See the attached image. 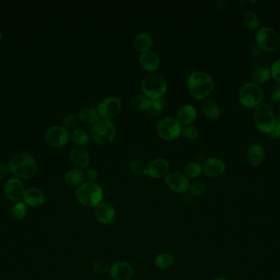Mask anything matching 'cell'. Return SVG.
Returning <instances> with one entry per match:
<instances>
[{"label":"cell","instance_id":"17","mask_svg":"<svg viewBox=\"0 0 280 280\" xmlns=\"http://www.w3.org/2000/svg\"><path fill=\"white\" fill-rule=\"evenodd\" d=\"M69 159L72 165L77 169L87 168L90 163V154L87 150L80 146H75L71 149L69 154Z\"/></svg>","mask_w":280,"mask_h":280},{"label":"cell","instance_id":"9","mask_svg":"<svg viewBox=\"0 0 280 280\" xmlns=\"http://www.w3.org/2000/svg\"><path fill=\"white\" fill-rule=\"evenodd\" d=\"M256 42L262 50L273 52L280 47V36L273 28L262 27L256 35Z\"/></svg>","mask_w":280,"mask_h":280},{"label":"cell","instance_id":"5","mask_svg":"<svg viewBox=\"0 0 280 280\" xmlns=\"http://www.w3.org/2000/svg\"><path fill=\"white\" fill-rule=\"evenodd\" d=\"M255 125L262 133H270L275 129L276 119L273 109L270 105L261 104L255 109L253 113Z\"/></svg>","mask_w":280,"mask_h":280},{"label":"cell","instance_id":"7","mask_svg":"<svg viewBox=\"0 0 280 280\" xmlns=\"http://www.w3.org/2000/svg\"><path fill=\"white\" fill-rule=\"evenodd\" d=\"M262 88L254 83L245 84L238 93V98L242 105L247 108H257L263 100Z\"/></svg>","mask_w":280,"mask_h":280},{"label":"cell","instance_id":"10","mask_svg":"<svg viewBox=\"0 0 280 280\" xmlns=\"http://www.w3.org/2000/svg\"><path fill=\"white\" fill-rule=\"evenodd\" d=\"M97 111L99 113V116L104 119H114L121 109V101L120 99L115 96L105 98L99 103Z\"/></svg>","mask_w":280,"mask_h":280},{"label":"cell","instance_id":"41","mask_svg":"<svg viewBox=\"0 0 280 280\" xmlns=\"http://www.w3.org/2000/svg\"><path fill=\"white\" fill-rule=\"evenodd\" d=\"M271 76L280 83V59L277 60L271 68Z\"/></svg>","mask_w":280,"mask_h":280},{"label":"cell","instance_id":"47","mask_svg":"<svg viewBox=\"0 0 280 280\" xmlns=\"http://www.w3.org/2000/svg\"><path fill=\"white\" fill-rule=\"evenodd\" d=\"M1 39H2V33H1V31H0V41H1Z\"/></svg>","mask_w":280,"mask_h":280},{"label":"cell","instance_id":"21","mask_svg":"<svg viewBox=\"0 0 280 280\" xmlns=\"http://www.w3.org/2000/svg\"><path fill=\"white\" fill-rule=\"evenodd\" d=\"M197 119V110L193 105H184L179 108L177 113L176 119L179 124L188 126L193 124Z\"/></svg>","mask_w":280,"mask_h":280},{"label":"cell","instance_id":"16","mask_svg":"<svg viewBox=\"0 0 280 280\" xmlns=\"http://www.w3.org/2000/svg\"><path fill=\"white\" fill-rule=\"evenodd\" d=\"M139 65L142 69L150 72H155L160 65V57L158 53L153 50H147L140 54Z\"/></svg>","mask_w":280,"mask_h":280},{"label":"cell","instance_id":"22","mask_svg":"<svg viewBox=\"0 0 280 280\" xmlns=\"http://www.w3.org/2000/svg\"><path fill=\"white\" fill-rule=\"evenodd\" d=\"M265 159V150L262 145L256 144L247 151V160L252 166H259Z\"/></svg>","mask_w":280,"mask_h":280},{"label":"cell","instance_id":"32","mask_svg":"<svg viewBox=\"0 0 280 280\" xmlns=\"http://www.w3.org/2000/svg\"><path fill=\"white\" fill-rule=\"evenodd\" d=\"M203 169L200 163L198 162H190L187 164L184 169V174L188 178H197L203 173Z\"/></svg>","mask_w":280,"mask_h":280},{"label":"cell","instance_id":"19","mask_svg":"<svg viewBox=\"0 0 280 280\" xmlns=\"http://www.w3.org/2000/svg\"><path fill=\"white\" fill-rule=\"evenodd\" d=\"M203 172L210 178H217L225 171V164L217 157L207 159L203 167Z\"/></svg>","mask_w":280,"mask_h":280},{"label":"cell","instance_id":"23","mask_svg":"<svg viewBox=\"0 0 280 280\" xmlns=\"http://www.w3.org/2000/svg\"><path fill=\"white\" fill-rule=\"evenodd\" d=\"M64 180L70 187H80L85 180V173L82 169L74 168L66 172Z\"/></svg>","mask_w":280,"mask_h":280},{"label":"cell","instance_id":"26","mask_svg":"<svg viewBox=\"0 0 280 280\" xmlns=\"http://www.w3.org/2000/svg\"><path fill=\"white\" fill-rule=\"evenodd\" d=\"M154 263L157 268L160 270H168L171 268L175 263V257L170 252H161L156 257Z\"/></svg>","mask_w":280,"mask_h":280},{"label":"cell","instance_id":"43","mask_svg":"<svg viewBox=\"0 0 280 280\" xmlns=\"http://www.w3.org/2000/svg\"><path fill=\"white\" fill-rule=\"evenodd\" d=\"M270 136L273 138H280V115L276 119V128L270 133Z\"/></svg>","mask_w":280,"mask_h":280},{"label":"cell","instance_id":"29","mask_svg":"<svg viewBox=\"0 0 280 280\" xmlns=\"http://www.w3.org/2000/svg\"><path fill=\"white\" fill-rule=\"evenodd\" d=\"M70 140L76 146L83 147L90 141V137L86 131L81 129H74L70 132Z\"/></svg>","mask_w":280,"mask_h":280},{"label":"cell","instance_id":"14","mask_svg":"<svg viewBox=\"0 0 280 280\" xmlns=\"http://www.w3.org/2000/svg\"><path fill=\"white\" fill-rule=\"evenodd\" d=\"M169 163L168 159L157 158L147 165L146 175L153 179L164 178L169 173Z\"/></svg>","mask_w":280,"mask_h":280},{"label":"cell","instance_id":"28","mask_svg":"<svg viewBox=\"0 0 280 280\" xmlns=\"http://www.w3.org/2000/svg\"><path fill=\"white\" fill-rule=\"evenodd\" d=\"M168 106V103L163 98L157 100H150L149 108L147 109V115L153 119L160 115Z\"/></svg>","mask_w":280,"mask_h":280},{"label":"cell","instance_id":"35","mask_svg":"<svg viewBox=\"0 0 280 280\" xmlns=\"http://www.w3.org/2000/svg\"><path fill=\"white\" fill-rule=\"evenodd\" d=\"M207 185L203 181L196 180L190 183L188 190L193 197L203 196L207 192Z\"/></svg>","mask_w":280,"mask_h":280},{"label":"cell","instance_id":"34","mask_svg":"<svg viewBox=\"0 0 280 280\" xmlns=\"http://www.w3.org/2000/svg\"><path fill=\"white\" fill-rule=\"evenodd\" d=\"M129 168H130V171L136 175H146L147 165H145L141 159H136V158L132 159L129 162Z\"/></svg>","mask_w":280,"mask_h":280},{"label":"cell","instance_id":"38","mask_svg":"<svg viewBox=\"0 0 280 280\" xmlns=\"http://www.w3.org/2000/svg\"><path fill=\"white\" fill-rule=\"evenodd\" d=\"M198 134H199V133H198V130L196 129L195 127L188 125V126L184 127L183 129L181 135L188 140H194L198 138Z\"/></svg>","mask_w":280,"mask_h":280},{"label":"cell","instance_id":"39","mask_svg":"<svg viewBox=\"0 0 280 280\" xmlns=\"http://www.w3.org/2000/svg\"><path fill=\"white\" fill-rule=\"evenodd\" d=\"M85 173V179L87 180V183H95V181L99 178V172L93 167H87Z\"/></svg>","mask_w":280,"mask_h":280},{"label":"cell","instance_id":"33","mask_svg":"<svg viewBox=\"0 0 280 280\" xmlns=\"http://www.w3.org/2000/svg\"><path fill=\"white\" fill-rule=\"evenodd\" d=\"M243 22L245 26L250 30H256L259 27V17L254 12L247 11L243 15Z\"/></svg>","mask_w":280,"mask_h":280},{"label":"cell","instance_id":"45","mask_svg":"<svg viewBox=\"0 0 280 280\" xmlns=\"http://www.w3.org/2000/svg\"><path fill=\"white\" fill-rule=\"evenodd\" d=\"M9 171V168L8 167L6 166L5 164H0V180L6 178Z\"/></svg>","mask_w":280,"mask_h":280},{"label":"cell","instance_id":"20","mask_svg":"<svg viewBox=\"0 0 280 280\" xmlns=\"http://www.w3.org/2000/svg\"><path fill=\"white\" fill-rule=\"evenodd\" d=\"M24 203L31 207H38L42 206L46 201V197L42 191L36 188H29L24 193Z\"/></svg>","mask_w":280,"mask_h":280},{"label":"cell","instance_id":"13","mask_svg":"<svg viewBox=\"0 0 280 280\" xmlns=\"http://www.w3.org/2000/svg\"><path fill=\"white\" fill-rule=\"evenodd\" d=\"M26 192L25 187L21 179L17 178H10L3 186V193L10 202H19L23 199Z\"/></svg>","mask_w":280,"mask_h":280},{"label":"cell","instance_id":"42","mask_svg":"<svg viewBox=\"0 0 280 280\" xmlns=\"http://www.w3.org/2000/svg\"><path fill=\"white\" fill-rule=\"evenodd\" d=\"M271 102L276 105H280V83L278 84L276 87L274 88L273 92L271 95Z\"/></svg>","mask_w":280,"mask_h":280},{"label":"cell","instance_id":"15","mask_svg":"<svg viewBox=\"0 0 280 280\" xmlns=\"http://www.w3.org/2000/svg\"><path fill=\"white\" fill-rule=\"evenodd\" d=\"M109 273L113 280H130L134 275V269L126 261H117L110 267Z\"/></svg>","mask_w":280,"mask_h":280},{"label":"cell","instance_id":"36","mask_svg":"<svg viewBox=\"0 0 280 280\" xmlns=\"http://www.w3.org/2000/svg\"><path fill=\"white\" fill-rule=\"evenodd\" d=\"M11 213L18 220L23 219L27 214V206L24 202H16L11 208Z\"/></svg>","mask_w":280,"mask_h":280},{"label":"cell","instance_id":"24","mask_svg":"<svg viewBox=\"0 0 280 280\" xmlns=\"http://www.w3.org/2000/svg\"><path fill=\"white\" fill-rule=\"evenodd\" d=\"M201 109L207 118L212 120H217L222 115V111L219 105H217V103L215 102L214 100H203L201 105Z\"/></svg>","mask_w":280,"mask_h":280},{"label":"cell","instance_id":"37","mask_svg":"<svg viewBox=\"0 0 280 280\" xmlns=\"http://www.w3.org/2000/svg\"><path fill=\"white\" fill-rule=\"evenodd\" d=\"M92 270L94 273L98 275H105L109 272V264L103 261V260H96L92 263Z\"/></svg>","mask_w":280,"mask_h":280},{"label":"cell","instance_id":"3","mask_svg":"<svg viewBox=\"0 0 280 280\" xmlns=\"http://www.w3.org/2000/svg\"><path fill=\"white\" fill-rule=\"evenodd\" d=\"M141 87L144 95L149 100H157L165 95L168 90V82L163 75L150 72L142 80Z\"/></svg>","mask_w":280,"mask_h":280},{"label":"cell","instance_id":"46","mask_svg":"<svg viewBox=\"0 0 280 280\" xmlns=\"http://www.w3.org/2000/svg\"><path fill=\"white\" fill-rule=\"evenodd\" d=\"M213 280H228V279L225 278V277H222V276H220V277L215 278Z\"/></svg>","mask_w":280,"mask_h":280},{"label":"cell","instance_id":"8","mask_svg":"<svg viewBox=\"0 0 280 280\" xmlns=\"http://www.w3.org/2000/svg\"><path fill=\"white\" fill-rule=\"evenodd\" d=\"M181 124L174 118L168 117L162 119L157 125V133L163 140H173L182 134Z\"/></svg>","mask_w":280,"mask_h":280},{"label":"cell","instance_id":"12","mask_svg":"<svg viewBox=\"0 0 280 280\" xmlns=\"http://www.w3.org/2000/svg\"><path fill=\"white\" fill-rule=\"evenodd\" d=\"M165 182L170 190L174 193L183 194L186 193L190 185L189 178L180 172H172L165 177Z\"/></svg>","mask_w":280,"mask_h":280},{"label":"cell","instance_id":"25","mask_svg":"<svg viewBox=\"0 0 280 280\" xmlns=\"http://www.w3.org/2000/svg\"><path fill=\"white\" fill-rule=\"evenodd\" d=\"M153 43V37L148 32H140L134 39V47L141 53L151 50Z\"/></svg>","mask_w":280,"mask_h":280},{"label":"cell","instance_id":"44","mask_svg":"<svg viewBox=\"0 0 280 280\" xmlns=\"http://www.w3.org/2000/svg\"><path fill=\"white\" fill-rule=\"evenodd\" d=\"M181 200L182 202H183L185 206H190V205L193 204V196H192L190 193H183V194H182Z\"/></svg>","mask_w":280,"mask_h":280},{"label":"cell","instance_id":"40","mask_svg":"<svg viewBox=\"0 0 280 280\" xmlns=\"http://www.w3.org/2000/svg\"><path fill=\"white\" fill-rule=\"evenodd\" d=\"M77 123V119L75 117V114H70L66 115L62 120V124H63L64 129H66L68 131V129L73 130L75 128V124Z\"/></svg>","mask_w":280,"mask_h":280},{"label":"cell","instance_id":"11","mask_svg":"<svg viewBox=\"0 0 280 280\" xmlns=\"http://www.w3.org/2000/svg\"><path fill=\"white\" fill-rule=\"evenodd\" d=\"M69 139L70 133L63 127H52L45 133V140L52 147H62L68 142Z\"/></svg>","mask_w":280,"mask_h":280},{"label":"cell","instance_id":"4","mask_svg":"<svg viewBox=\"0 0 280 280\" xmlns=\"http://www.w3.org/2000/svg\"><path fill=\"white\" fill-rule=\"evenodd\" d=\"M75 197L84 207H95L104 199V191L97 183H82L75 191Z\"/></svg>","mask_w":280,"mask_h":280},{"label":"cell","instance_id":"1","mask_svg":"<svg viewBox=\"0 0 280 280\" xmlns=\"http://www.w3.org/2000/svg\"><path fill=\"white\" fill-rule=\"evenodd\" d=\"M188 91L197 100H203L211 94L214 81L212 76L202 71H194L188 76L187 81Z\"/></svg>","mask_w":280,"mask_h":280},{"label":"cell","instance_id":"6","mask_svg":"<svg viewBox=\"0 0 280 280\" xmlns=\"http://www.w3.org/2000/svg\"><path fill=\"white\" fill-rule=\"evenodd\" d=\"M116 134V129L111 120L101 119L94 124L91 129V136L97 144L108 145L111 143Z\"/></svg>","mask_w":280,"mask_h":280},{"label":"cell","instance_id":"31","mask_svg":"<svg viewBox=\"0 0 280 280\" xmlns=\"http://www.w3.org/2000/svg\"><path fill=\"white\" fill-rule=\"evenodd\" d=\"M149 103L150 100L144 94H137L130 100L131 107L136 111H146L149 108Z\"/></svg>","mask_w":280,"mask_h":280},{"label":"cell","instance_id":"2","mask_svg":"<svg viewBox=\"0 0 280 280\" xmlns=\"http://www.w3.org/2000/svg\"><path fill=\"white\" fill-rule=\"evenodd\" d=\"M8 168L11 173L18 179H29L36 174L37 164L31 154L19 153L10 159Z\"/></svg>","mask_w":280,"mask_h":280},{"label":"cell","instance_id":"30","mask_svg":"<svg viewBox=\"0 0 280 280\" xmlns=\"http://www.w3.org/2000/svg\"><path fill=\"white\" fill-rule=\"evenodd\" d=\"M271 71L266 66L257 67L252 73V83H266L271 78Z\"/></svg>","mask_w":280,"mask_h":280},{"label":"cell","instance_id":"18","mask_svg":"<svg viewBox=\"0 0 280 280\" xmlns=\"http://www.w3.org/2000/svg\"><path fill=\"white\" fill-rule=\"evenodd\" d=\"M115 209L108 202L99 203L94 210V215L99 223L108 224L112 222L115 218Z\"/></svg>","mask_w":280,"mask_h":280},{"label":"cell","instance_id":"27","mask_svg":"<svg viewBox=\"0 0 280 280\" xmlns=\"http://www.w3.org/2000/svg\"><path fill=\"white\" fill-rule=\"evenodd\" d=\"M78 118L84 124L90 125H94L100 120V116L97 109L93 108H85L81 109L78 114Z\"/></svg>","mask_w":280,"mask_h":280}]
</instances>
